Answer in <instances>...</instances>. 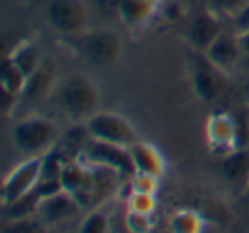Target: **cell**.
Listing matches in <instances>:
<instances>
[{"instance_id":"e0dca14e","label":"cell","mask_w":249,"mask_h":233,"mask_svg":"<svg viewBox=\"0 0 249 233\" xmlns=\"http://www.w3.org/2000/svg\"><path fill=\"white\" fill-rule=\"evenodd\" d=\"M156 5L142 0H121L120 21L128 28H139L152 17Z\"/></svg>"},{"instance_id":"8992f818","label":"cell","mask_w":249,"mask_h":233,"mask_svg":"<svg viewBox=\"0 0 249 233\" xmlns=\"http://www.w3.org/2000/svg\"><path fill=\"white\" fill-rule=\"evenodd\" d=\"M79 160L89 165H104V167L116 168L126 179H132L137 174L130 148L123 145H114L90 138Z\"/></svg>"},{"instance_id":"6da1fadb","label":"cell","mask_w":249,"mask_h":233,"mask_svg":"<svg viewBox=\"0 0 249 233\" xmlns=\"http://www.w3.org/2000/svg\"><path fill=\"white\" fill-rule=\"evenodd\" d=\"M62 111L72 121L84 123L101 107V94L97 85L84 75L65 79L55 90Z\"/></svg>"},{"instance_id":"30bf717a","label":"cell","mask_w":249,"mask_h":233,"mask_svg":"<svg viewBox=\"0 0 249 233\" xmlns=\"http://www.w3.org/2000/svg\"><path fill=\"white\" fill-rule=\"evenodd\" d=\"M56 87H58L56 67L48 60H43L41 65L26 79V85L21 92V100L28 104H39L50 99Z\"/></svg>"},{"instance_id":"cb8c5ba5","label":"cell","mask_w":249,"mask_h":233,"mask_svg":"<svg viewBox=\"0 0 249 233\" xmlns=\"http://www.w3.org/2000/svg\"><path fill=\"white\" fill-rule=\"evenodd\" d=\"M130 181V187L132 192H143V194H156L157 189H159V177L150 174H142V172H137Z\"/></svg>"},{"instance_id":"44dd1931","label":"cell","mask_w":249,"mask_h":233,"mask_svg":"<svg viewBox=\"0 0 249 233\" xmlns=\"http://www.w3.org/2000/svg\"><path fill=\"white\" fill-rule=\"evenodd\" d=\"M171 230L179 233H191V232H200L203 230V219L198 213L195 211H178L171 219Z\"/></svg>"},{"instance_id":"484cf974","label":"cell","mask_w":249,"mask_h":233,"mask_svg":"<svg viewBox=\"0 0 249 233\" xmlns=\"http://www.w3.org/2000/svg\"><path fill=\"white\" fill-rule=\"evenodd\" d=\"M96 7L101 16L107 19H120L121 0H96Z\"/></svg>"},{"instance_id":"277c9868","label":"cell","mask_w":249,"mask_h":233,"mask_svg":"<svg viewBox=\"0 0 249 233\" xmlns=\"http://www.w3.org/2000/svg\"><path fill=\"white\" fill-rule=\"evenodd\" d=\"M84 124L89 136L94 140L123 145V147H130L137 140H140L135 126L124 116L113 111H97L89 119L84 121Z\"/></svg>"},{"instance_id":"9a60e30c","label":"cell","mask_w":249,"mask_h":233,"mask_svg":"<svg viewBox=\"0 0 249 233\" xmlns=\"http://www.w3.org/2000/svg\"><path fill=\"white\" fill-rule=\"evenodd\" d=\"M207 136L210 145H213L217 150L232 151L237 148V128L235 121L229 114H218L210 117L207 128Z\"/></svg>"},{"instance_id":"ac0fdd59","label":"cell","mask_w":249,"mask_h":233,"mask_svg":"<svg viewBox=\"0 0 249 233\" xmlns=\"http://www.w3.org/2000/svg\"><path fill=\"white\" fill-rule=\"evenodd\" d=\"M11 60L22 70L26 77H29L43 63V55L39 48L31 41H22L12 50Z\"/></svg>"},{"instance_id":"9c48e42d","label":"cell","mask_w":249,"mask_h":233,"mask_svg":"<svg viewBox=\"0 0 249 233\" xmlns=\"http://www.w3.org/2000/svg\"><path fill=\"white\" fill-rule=\"evenodd\" d=\"M191 80H193V89L198 99L205 104L217 102L224 96L225 87H227L225 73L215 68L207 58H203V62H198L195 65Z\"/></svg>"},{"instance_id":"4316f807","label":"cell","mask_w":249,"mask_h":233,"mask_svg":"<svg viewBox=\"0 0 249 233\" xmlns=\"http://www.w3.org/2000/svg\"><path fill=\"white\" fill-rule=\"evenodd\" d=\"M232 22H234L235 34H237V33L249 31V4L246 5V7H242L237 14L232 16Z\"/></svg>"},{"instance_id":"d4e9b609","label":"cell","mask_w":249,"mask_h":233,"mask_svg":"<svg viewBox=\"0 0 249 233\" xmlns=\"http://www.w3.org/2000/svg\"><path fill=\"white\" fill-rule=\"evenodd\" d=\"M207 2L210 11L218 16H229V17L237 14L242 7L249 4V0H207Z\"/></svg>"},{"instance_id":"52a82bcc","label":"cell","mask_w":249,"mask_h":233,"mask_svg":"<svg viewBox=\"0 0 249 233\" xmlns=\"http://www.w3.org/2000/svg\"><path fill=\"white\" fill-rule=\"evenodd\" d=\"M43 155L28 157L24 162L14 167L2 182V206L14 202L36 187L41 181Z\"/></svg>"},{"instance_id":"3957f363","label":"cell","mask_w":249,"mask_h":233,"mask_svg":"<svg viewBox=\"0 0 249 233\" xmlns=\"http://www.w3.org/2000/svg\"><path fill=\"white\" fill-rule=\"evenodd\" d=\"M67 39L75 43L73 46L87 63L99 68L114 65L123 51L121 36L114 29L84 31L75 36H67Z\"/></svg>"},{"instance_id":"7c38bea8","label":"cell","mask_w":249,"mask_h":233,"mask_svg":"<svg viewBox=\"0 0 249 233\" xmlns=\"http://www.w3.org/2000/svg\"><path fill=\"white\" fill-rule=\"evenodd\" d=\"M203 56L215 68L224 72L225 75L231 73L237 67L239 60L242 58V51H241V46H239L237 36L222 31L218 34V38L208 46V50L203 53Z\"/></svg>"},{"instance_id":"603a6c76","label":"cell","mask_w":249,"mask_h":233,"mask_svg":"<svg viewBox=\"0 0 249 233\" xmlns=\"http://www.w3.org/2000/svg\"><path fill=\"white\" fill-rule=\"evenodd\" d=\"M156 194H143V192H130L126 209L140 215H154L156 211Z\"/></svg>"},{"instance_id":"ba28073f","label":"cell","mask_w":249,"mask_h":233,"mask_svg":"<svg viewBox=\"0 0 249 233\" xmlns=\"http://www.w3.org/2000/svg\"><path fill=\"white\" fill-rule=\"evenodd\" d=\"M82 211L80 202L73 198L70 192L58 191L52 196H46L39 201L38 211L36 216L46 225V228H53V226L63 225V223L72 221L79 213Z\"/></svg>"},{"instance_id":"83f0119b","label":"cell","mask_w":249,"mask_h":233,"mask_svg":"<svg viewBox=\"0 0 249 233\" xmlns=\"http://www.w3.org/2000/svg\"><path fill=\"white\" fill-rule=\"evenodd\" d=\"M235 36H237V41H239V46H241L242 56H249V31L237 33Z\"/></svg>"},{"instance_id":"d6986e66","label":"cell","mask_w":249,"mask_h":233,"mask_svg":"<svg viewBox=\"0 0 249 233\" xmlns=\"http://www.w3.org/2000/svg\"><path fill=\"white\" fill-rule=\"evenodd\" d=\"M26 79L28 77L12 62L11 56H5L4 62H2V68H0V85H2V90L16 94L21 99V92L26 85Z\"/></svg>"},{"instance_id":"ffe728a7","label":"cell","mask_w":249,"mask_h":233,"mask_svg":"<svg viewBox=\"0 0 249 233\" xmlns=\"http://www.w3.org/2000/svg\"><path fill=\"white\" fill-rule=\"evenodd\" d=\"M111 230V216L103 206L89 209L79 225V232L82 233H106Z\"/></svg>"},{"instance_id":"4fadbf2b","label":"cell","mask_w":249,"mask_h":233,"mask_svg":"<svg viewBox=\"0 0 249 233\" xmlns=\"http://www.w3.org/2000/svg\"><path fill=\"white\" fill-rule=\"evenodd\" d=\"M90 168H92V202H90V209H92L106 204L118 192L121 179L126 177L116 168L104 167V165H90Z\"/></svg>"},{"instance_id":"8fae6325","label":"cell","mask_w":249,"mask_h":233,"mask_svg":"<svg viewBox=\"0 0 249 233\" xmlns=\"http://www.w3.org/2000/svg\"><path fill=\"white\" fill-rule=\"evenodd\" d=\"M222 33V24L218 21V14L213 11H203L191 19L188 26V43L196 53L203 55L208 46L218 38Z\"/></svg>"},{"instance_id":"5bb4252c","label":"cell","mask_w":249,"mask_h":233,"mask_svg":"<svg viewBox=\"0 0 249 233\" xmlns=\"http://www.w3.org/2000/svg\"><path fill=\"white\" fill-rule=\"evenodd\" d=\"M128 148L130 153H132L137 172L156 175L159 179L166 174V160H164L162 153L154 145L147 143L143 140H137Z\"/></svg>"},{"instance_id":"2e32d148","label":"cell","mask_w":249,"mask_h":233,"mask_svg":"<svg viewBox=\"0 0 249 233\" xmlns=\"http://www.w3.org/2000/svg\"><path fill=\"white\" fill-rule=\"evenodd\" d=\"M222 175L235 189H244L249 184V153L242 148L229 151L222 160Z\"/></svg>"},{"instance_id":"7402d4cb","label":"cell","mask_w":249,"mask_h":233,"mask_svg":"<svg viewBox=\"0 0 249 233\" xmlns=\"http://www.w3.org/2000/svg\"><path fill=\"white\" fill-rule=\"evenodd\" d=\"M7 225L4 226V232L9 233H38V232H45L46 225L38 218L36 215L33 216H24V218H18V219H5Z\"/></svg>"},{"instance_id":"f1b7e54d","label":"cell","mask_w":249,"mask_h":233,"mask_svg":"<svg viewBox=\"0 0 249 233\" xmlns=\"http://www.w3.org/2000/svg\"><path fill=\"white\" fill-rule=\"evenodd\" d=\"M142 2H149V4H157L159 0H142Z\"/></svg>"},{"instance_id":"5b68a950","label":"cell","mask_w":249,"mask_h":233,"mask_svg":"<svg viewBox=\"0 0 249 233\" xmlns=\"http://www.w3.org/2000/svg\"><path fill=\"white\" fill-rule=\"evenodd\" d=\"M46 19L53 31L62 36H75L87 31L89 7L84 0H50Z\"/></svg>"},{"instance_id":"7a4b0ae2","label":"cell","mask_w":249,"mask_h":233,"mask_svg":"<svg viewBox=\"0 0 249 233\" xmlns=\"http://www.w3.org/2000/svg\"><path fill=\"white\" fill-rule=\"evenodd\" d=\"M12 143L26 157L45 155L58 143L60 131L52 119L43 116H28L16 121L11 131Z\"/></svg>"}]
</instances>
